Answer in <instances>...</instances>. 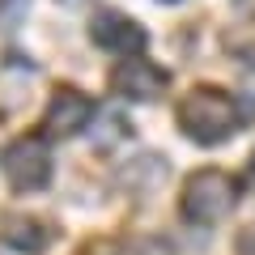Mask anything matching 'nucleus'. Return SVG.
Here are the masks:
<instances>
[{
    "mask_svg": "<svg viewBox=\"0 0 255 255\" xmlns=\"http://www.w3.org/2000/svg\"><path fill=\"white\" fill-rule=\"evenodd\" d=\"M166 4H174V0H166Z\"/></svg>",
    "mask_w": 255,
    "mask_h": 255,
    "instance_id": "10",
    "label": "nucleus"
},
{
    "mask_svg": "<svg viewBox=\"0 0 255 255\" xmlns=\"http://www.w3.org/2000/svg\"><path fill=\"white\" fill-rule=\"evenodd\" d=\"M238 200V179H230L226 170H196L183 187V217L191 226H217L221 217H230Z\"/></svg>",
    "mask_w": 255,
    "mask_h": 255,
    "instance_id": "2",
    "label": "nucleus"
},
{
    "mask_svg": "<svg viewBox=\"0 0 255 255\" xmlns=\"http://www.w3.org/2000/svg\"><path fill=\"white\" fill-rule=\"evenodd\" d=\"M90 38L102 47V51H115V55H136V51H145V43H149L145 26H140V21H132L128 13H115V9L94 13Z\"/></svg>",
    "mask_w": 255,
    "mask_h": 255,
    "instance_id": "5",
    "label": "nucleus"
},
{
    "mask_svg": "<svg viewBox=\"0 0 255 255\" xmlns=\"http://www.w3.org/2000/svg\"><path fill=\"white\" fill-rule=\"evenodd\" d=\"M124 255H170V247L162 243V238H132V243H128V251Z\"/></svg>",
    "mask_w": 255,
    "mask_h": 255,
    "instance_id": "8",
    "label": "nucleus"
},
{
    "mask_svg": "<svg viewBox=\"0 0 255 255\" xmlns=\"http://www.w3.org/2000/svg\"><path fill=\"white\" fill-rule=\"evenodd\" d=\"M94 115H98V111H94V102L85 98L81 90L60 85V90L51 94V102H47V119H43V124H47L51 136H77Z\"/></svg>",
    "mask_w": 255,
    "mask_h": 255,
    "instance_id": "6",
    "label": "nucleus"
},
{
    "mask_svg": "<svg viewBox=\"0 0 255 255\" xmlns=\"http://www.w3.org/2000/svg\"><path fill=\"white\" fill-rule=\"evenodd\" d=\"M166 85H170V73L157 68L153 60H145L140 51L124 55V60L115 64V73H111V90H115L119 98H132V102H153Z\"/></svg>",
    "mask_w": 255,
    "mask_h": 255,
    "instance_id": "4",
    "label": "nucleus"
},
{
    "mask_svg": "<svg viewBox=\"0 0 255 255\" xmlns=\"http://www.w3.org/2000/svg\"><path fill=\"white\" fill-rule=\"evenodd\" d=\"M179 124L196 145H221L243 128V107L234 102V94L204 85L179 102Z\"/></svg>",
    "mask_w": 255,
    "mask_h": 255,
    "instance_id": "1",
    "label": "nucleus"
},
{
    "mask_svg": "<svg viewBox=\"0 0 255 255\" xmlns=\"http://www.w3.org/2000/svg\"><path fill=\"white\" fill-rule=\"evenodd\" d=\"M0 238H4L13 251H26V255H38L47 243H51V234L43 230V221L21 217V213H9V217L0 221Z\"/></svg>",
    "mask_w": 255,
    "mask_h": 255,
    "instance_id": "7",
    "label": "nucleus"
},
{
    "mask_svg": "<svg viewBox=\"0 0 255 255\" xmlns=\"http://www.w3.org/2000/svg\"><path fill=\"white\" fill-rule=\"evenodd\" d=\"M0 166H4L9 187H17V191H38L51 183V153H47V140H38V136L13 140L4 149V157H0Z\"/></svg>",
    "mask_w": 255,
    "mask_h": 255,
    "instance_id": "3",
    "label": "nucleus"
},
{
    "mask_svg": "<svg viewBox=\"0 0 255 255\" xmlns=\"http://www.w3.org/2000/svg\"><path fill=\"white\" fill-rule=\"evenodd\" d=\"M251 174H255V162H251Z\"/></svg>",
    "mask_w": 255,
    "mask_h": 255,
    "instance_id": "9",
    "label": "nucleus"
}]
</instances>
